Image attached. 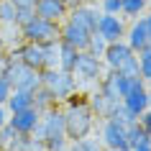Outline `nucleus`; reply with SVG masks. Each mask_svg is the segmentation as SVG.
I'll return each mask as SVG.
<instances>
[{"label":"nucleus","instance_id":"nucleus-18","mask_svg":"<svg viewBox=\"0 0 151 151\" xmlns=\"http://www.w3.org/2000/svg\"><path fill=\"white\" fill-rule=\"evenodd\" d=\"M8 151H46V143H44V138H36V136H21L18 133L13 141L5 146Z\"/></svg>","mask_w":151,"mask_h":151},{"label":"nucleus","instance_id":"nucleus-44","mask_svg":"<svg viewBox=\"0 0 151 151\" xmlns=\"http://www.w3.org/2000/svg\"><path fill=\"white\" fill-rule=\"evenodd\" d=\"M149 108H151V85H149Z\"/></svg>","mask_w":151,"mask_h":151},{"label":"nucleus","instance_id":"nucleus-22","mask_svg":"<svg viewBox=\"0 0 151 151\" xmlns=\"http://www.w3.org/2000/svg\"><path fill=\"white\" fill-rule=\"evenodd\" d=\"M69 146H72V151H103L105 149L95 133L82 136V138H74V141H69Z\"/></svg>","mask_w":151,"mask_h":151},{"label":"nucleus","instance_id":"nucleus-38","mask_svg":"<svg viewBox=\"0 0 151 151\" xmlns=\"http://www.w3.org/2000/svg\"><path fill=\"white\" fill-rule=\"evenodd\" d=\"M13 5H16V8H33L36 0H13Z\"/></svg>","mask_w":151,"mask_h":151},{"label":"nucleus","instance_id":"nucleus-2","mask_svg":"<svg viewBox=\"0 0 151 151\" xmlns=\"http://www.w3.org/2000/svg\"><path fill=\"white\" fill-rule=\"evenodd\" d=\"M33 136H36V138H44L46 151L59 149V146H64V143H69L67 128H64V108L51 105L49 110L41 113V120H39V126H36V131H33Z\"/></svg>","mask_w":151,"mask_h":151},{"label":"nucleus","instance_id":"nucleus-27","mask_svg":"<svg viewBox=\"0 0 151 151\" xmlns=\"http://www.w3.org/2000/svg\"><path fill=\"white\" fill-rule=\"evenodd\" d=\"M136 56H138V74H141V80L146 85H151V46H143Z\"/></svg>","mask_w":151,"mask_h":151},{"label":"nucleus","instance_id":"nucleus-5","mask_svg":"<svg viewBox=\"0 0 151 151\" xmlns=\"http://www.w3.org/2000/svg\"><path fill=\"white\" fill-rule=\"evenodd\" d=\"M103 72H105L103 59L92 56L90 51H77V62H74V67H72V74H74V80H77V85H80V90L97 87Z\"/></svg>","mask_w":151,"mask_h":151},{"label":"nucleus","instance_id":"nucleus-43","mask_svg":"<svg viewBox=\"0 0 151 151\" xmlns=\"http://www.w3.org/2000/svg\"><path fill=\"white\" fill-rule=\"evenodd\" d=\"M51 151H72V146H69V143H64V146H59V149H51Z\"/></svg>","mask_w":151,"mask_h":151},{"label":"nucleus","instance_id":"nucleus-29","mask_svg":"<svg viewBox=\"0 0 151 151\" xmlns=\"http://www.w3.org/2000/svg\"><path fill=\"white\" fill-rule=\"evenodd\" d=\"M44 62H46L44 67H49V69L59 67V39L44 44Z\"/></svg>","mask_w":151,"mask_h":151},{"label":"nucleus","instance_id":"nucleus-24","mask_svg":"<svg viewBox=\"0 0 151 151\" xmlns=\"http://www.w3.org/2000/svg\"><path fill=\"white\" fill-rule=\"evenodd\" d=\"M51 105H59V103H56V100H54V95H51V92H49V90L44 87V85H41V87H36V90H33V108H36V110H39V113L49 110Z\"/></svg>","mask_w":151,"mask_h":151},{"label":"nucleus","instance_id":"nucleus-25","mask_svg":"<svg viewBox=\"0 0 151 151\" xmlns=\"http://www.w3.org/2000/svg\"><path fill=\"white\" fill-rule=\"evenodd\" d=\"M74 62H77V49L69 46V44H62V41H59V69L72 72Z\"/></svg>","mask_w":151,"mask_h":151},{"label":"nucleus","instance_id":"nucleus-4","mask_svg":"<svg viewBox=\"0 0 151 151\" xmlns=\"http://www.w3.org/2000/svg\"><path fill=\"white\" fill-rule=\"evenodd\" d=\"M41 85L54 95V100L59 105H62L69 95H74V92L80 90V85H77V80H74V74L59 69V67H54V69L44 67V69H41Z\"/></svg>","mask_w":151,"mask_h":151},{"label":"nucleus","instance_id":"nucleus-26","mask_svg":"<svg viewBox=\"0 0 151 151\" xmlns=\"http://www.w3.org/2000/svg\"><path fill=\"white\" fill-rule=\"evenodd\" d=\"M126 136H128V146L133 149V146H138V143H149L151 136L146 133L141 128V123L136 120V123H131V126H126Z\"/></svg>","mask_w":151,"mask_h":151},{"label":"nucleus","instance_id":"nucleus-13","mask_svg":"<svg viewBox=\"0 0 151 151\" xmlns=\"http://www.w3.org/2000/svg\"><path fill=\"white\" fill-rule=\"evenodd\" d=\"M67 18H69L72 23H77L80 28H85V31H90V33H95L97 18H100V8H97V5H92V3L87 0V3H82V5H77V8H72Z\"/></svg>","mask_w":151,"mask_h":151},{"label":"nucleus","instance_id":"nucleus-34","mask_svg":"<svg viewBox=\"0 0 151 151\" xmlns=\"http://www.w3.org/2000/svg\"><path fill=\"white\" fill-rule=\"evenodd\" d=\"M16 136H18V133H16V128L10 126V123H5V126L0 128V141H3V146H8V143L16 138Z\"/></svg>","mask_w":151,"mask_h":151},{"label":"nucleus","instance_id":"nucleus-17","mask_svg":"<svg viewBox=\"0 0 151 151\" xmlns=\"http://www.w3.org/2000/svg\"><path fill=\"white\" fill-rule=\"evenodd\" d=\"M33 10H36V16L46 18V21H56V23H62L69 16V8L64 0H36Z\"/></svg>","mask_w":151,"mask_h":151},{"label":"nucleus","instance_id":"nucleus-47","mask_svg":"<svg viewBox=\"0 0 151 151\" xmlns=\"http://www.w3.org/2000/svg\"><path fill=\"white\" fill-rule=\"evenodd\" d=\"M103 151H118V149H103Z\"/></svg>","mask_w":151,"mask_h":151},{"label":"nucleus","instance_id":"nucleus-32","mask_svg":"<svg viewBox=\"0 0 151 151\" xmlns=\"http://www.w3.org/2000/svg\"><path fill=\"white\" fill-rule=\"evenodd\" d=\"M100 13H110V16H120V0H100Z\"/></svg>","mask_w":151,"mask_h":151},{"label":"nucleus","instance_id":"nucleus-40","mask_svg":"<svg viewBox=\"0 0 151 151\" xmlns=\"http://www.w3.org/2000/svg\"><path fill=\"white\" fill-rule=\"evenodd\" d=\"M64 3H67V8H77V5H82V3H87V0H64Z\"/></svg>","mask_w":151,"mask_h":151},{"label":"nucleus","instance_id":"nucleus-11","mask_svg":"<svg viewBox=\"0 0 151 151\" xmlns=\"http://www.w3.org/2000/svg\"><path fill=\"white\" fill-rule=\"evenodd\" d=\"M5 54L21 59L23 64H28L33 69H44V64H46L44 62V44H33V41H21L18 46H13Z\"/></svg>","mask_w":151,"mask_h":151},{"label":"nucleus","instance_id":"nucleus-30","mask_svg":"<svg viewBox=\"0 0 151 151\" xmlns=\"http://www.w3.org/2000/svg\"><path fill=\"white\" fill-rule=\"evenodd\" d=\"M105 49H108V41H105L100 33H92V36H90V41H87V49H85V51H90V54L97 56V59H103Z\"/></svg>","mask_w":151,"mask_h":151},{"label":"nucleus","instance_id":"nucleus-28","mask_svg":"<svg viewBox=\"0 0 151 151\" xmlns=\"http://www.w3.org/2000/svg\"><path fill=\"white\" fill-rule=\"evenodd\" d=\"M16 13L18 8L13 5V0H0V28L16 26Z\"/></svg>","mask_w":151,"mask_h":151},{"label":"nucleus","instance_id":"nucleus-20","mask_svg":"<svg viewBox=\"0 0 151 151\" xmlns=\"http://www.w3.org/2000/svg\"><path fill=\"white\" fill-rule=\"evenodd\" d=\"M87 97H90V108H92V113H95L97 115V120L100 118H108V113H110V100H108V97L103 95V92H100V90H92V92H87Z\"/></svg>","mask_w":151,"mask_h":151},{"label":"nucleus","instance_id":"nucleus-48","mask_svg":"<svg viewBox=\"0 0 151 151\" xmlns=\"http://www.w3.org/2000/svg\"><path fill=\"white\" fill-rule=\"evenodd\" d=\"M3 149H5V146H3V141H0V151H3Z\"/></svg>","mask_w":151,"mask_h":151},{"label":"nucleus","instance_id":"nucleus-12","mask_svg":"<svg viewBox=\"0 0 151 151\" xmlns=\"http://www.w3.org/2000/svg\"><path fill=\"white\" fill-rule=\"evenodd\" d=\"M90 36H92L90 31L80 28L77 23H72L69 18H64L62 23H59V41H62V44H69V46H74L77 51H85V49H87Z\"/></svg>","mask_w":151,"mask_h":151},{"label":"nucleus","instance_id":"nucleus-19","mask_svg":"<svg viewBox=\"0 0 151 151\" xmlns=\"http://www.w3.org/2000/svg\"><path fill=\"white\" fill-rule=\"evenodd\" d=\"M31 105H33V92H28V90H13L8 103H5V108L10 113H16V110H23V108H31Z\"/></svg>","mask_w":151,"mask_h":151},{"label":"nucleus","instance_id":"nucleus-33","mask_svg":"<svg viewBox=\"0 0 151 151\" xmlns=\"http://www.w3.org/2000/svg\"><path fill=\"white\" fill-rule=\"evenodd\" d=\"M10 92H13V85L8 82V77H5V74L0 72V105H5V103H8Z\"/></svg>","mask_w":151,"mask_h":151},{"label":"nucleus","instance_id":"nucleus-6","mask_svg":"<svg viewBox=\"0 0 151 151\" xmlns=\"http://www.w3.org/2000/svg\"><path fill=\"white\" fill-rule=\"evenodd\" d=\"M18 33L23 41H33V44H46V41L59 39V23L56 21H46L41 16L28 18L26 23L18 26Z\"/></svg>","mask_w":151,"mask_h":151},{"label":"nucleus","instance_id":"nucleus-41","mask_svg":"<svg viewBox=\"0 0 151 151\" xmlns=\"http://www.w3.org/2000/svg\"><path fill=\"white\" fill-rule=\"evenodd\" d=\"M131 151H151V141L149 143H138V146H133Z\"/></svg>","mask_w":151,"mask_h":151},{"label":"nucleus","instance_id":"nucleus-23","mask_svg":"<svg viewBox=\"0 0 151 151\" xmlns=\"http://www.w3.org/2000/svg\"><path fill=\"white\" fill-rule=\"evenodd\" d=\"M149 10L146 0H120V16L123 18H138Z\"/></svg>","mask_w":151,"mask_h":151},{"label":"nucleus","instance_id":"nucleus-42","mask_svg":"<svg viewBox=\"0 0 151 151\" xmlns=\"http://www.w3.org/2000/svg\"><path fill=\"white\" fill-rule=\"evenodd\" d=\"M5 59H8V54H5V51L0 49V72H3V67H5Z\"/></svg>","mask_w":151,"mask_h":151},{"label":"nucleus","instance_id":"nucleus-9","mask_svg":"<svg viewBox=\"0 0 151 151\" xmlns=\"http://www.w3.org/2000/svg\"><path fill=\"white\" fill-rule=\"evenodd\" d=\"M120 103L126 105L128 110H133L136 115H141L149 108V85L141 77H131V87H128L126 95L120 97Z\"/></svg>","mask_w":151,"mask_h":151},{"label":"nucleus","instance_id":"nucleus-10","mask_svg":"<svg viewBox=\"0 0 151 151\" xmlns=\"http://www.w3.org/2000/svg\"><path fill=\"white\" fill-rule=\"evenodd\" d=\"M126 28H128V23H126V18H123V16L100 13L95 33H100V36L110 44V41H120V39H123V36H126Z\"/></svg>","mask_w":151,"mask_h":151},{"label":"nucleus","instance_id":"nucleus-8","mask_svg":"<svg viewBox=\"0 0 151 151\" xmlns=\"http://www.w3.org/2000/svg\"><path fill=\"white\" fill-rule=\"evenodd\" d=\"M128 87H131V77H126V74H120V72H115V69H105L103 77H100V82H97V90H100L110 103H118L120 97L128 92Z\"/></svg>","mask_w":151,"mask_h":151},{"label":"nucleus","instance_id":"nucleus-39","mask_svg":"<svg viewBox=\"0 0 151 151\" xmlns=\"http://www.w3.org/2000/svg\"><path fill=\"white\" fill-rule=\"evenodd\" d=\"M143 21H146V31H149V46H151V10L143 13Z\"/></svg>","mask_w":151,"mask_h":151},{"label":"nucleus","instance_id":"nucleus-7","mask_svg":"<svg viewBox=\"0 0 151 151\" xmlns=\"http://www.w3.org/2000/svg\"><path fill=\"white\" fill-rule=\"evenodd\" d=\"M97 138L105 149H118V151H131L128 146L126 126L113 118H100V128H97Z\"/></svg>","mask_w":151,"mask_h":151},{"label":"nucleus","instance_id":"nucleus-37","mask_svg":"<svg viewBox=\"0 0 151 151\" xmlns=\"http://www.w3.org/2000/svg\"><path fill=\"white\" fill-rule=\"evenodd\" d=\"M8 118H10V110L5 108V105H0V128L8 123Z\"/></svg>","mask_w":151,"mask_h":151},{"label":"nucleus","instance_id":"nucleus-21","mask_svg":"<svg viewBox=\"0 0 151 151\" xmlns=\"http://www.w3.org/2000/svg\"><path fill=\"white\" fill-rule=\"evenodd\" d=\"M108 118L118 120V123H123V126H131V123H136V120H138V115H136L133 110H128L126 105L118 100V103H113V105H110V113H108Z\"/></svg>","mask_w":151,"mask_h":151},{"label":"nucleus","instance_id":"nucleus-45","mask_svg":"<svg viewBox=\"0 0 151 151\" xmlns=\"http://www.w3.org/2000/svg\"><path fill=\"white\" fill-rule=\"evenodd\" d=\"M0 49H3V28H0Z\"/></svg>","mask_w":151,"mask_h":151},{"label":"nucleus","instance_id":"nucleus-49","mask_svg":"<svg viewBox=\"0 0 151 151\" xmlns=\"http://www.w3.org/2000/svg\"><path fill=\"white\" fill-rule=\"evenodd\" d=\"M3 151H8V149H3Z\"/></svg>","mask_w":151,"mask_h":151},{"label":"nucleus","instance_id":"nucleus-14","mask_svg":"<svg viewBox=\"0 0 151 151\" xmlns=\"http://www.w3.org/2000/svg\"><path fill=\"white\" fill-rule=\"evenodd\" d=\"M39 120H41V113L31 105V108H23V110L10 113L8 123L16 128V133H21V136H31L33 131H36V126H39Z\"/></svg>","mask_w":151,"mask_h":151},{"label":"nucleus","instance_id":"nucleus-3","mask_svg":"<svg viewBox=\"0 0 151 151\" xmlns=\"http://www.w3.org/2000/svg\"><path fill=\"white\" fill-rule=\"evenodd\" d=\"M3 74L8 77L13 90H28V92H33L36 87H41V69H33V67L23 64L21 59H16V56H10V54L5 59Z\"/></svg>","mask_w":151,"mask_h":151},{"label":"nucleus","instance_id":"nucleus-46","mask_svg":"<svg viewBox=\"0 0 151 151\" xmlns=\"http://www.w3.org/2000/svg\"><path fill=\"white\" fill-rule=\"evenodd\" d=\"M146 5H149V10H151V0H146Z\"/></svg>","mask_w":151,"mask_h":151},{"label":"nucleus","instance_id":"nucleus-35","mask_svg":"<svg viewBox=\"0 0 151 151\" xmlns=\"http://www.w3.org/2000/svg\"><path fill=\"white\" fill-rule=\"evenodd\" d=\"M33 16H36V10H33V8H18V13H16V26L26 23V21L33 18Z\"/></svg>","mask_w":151,"mask_h":151},{"label":"nucleus","instance_id":"nucleus-16","mask_svg":"<svg viewBox=\"0 0 151 151\" xmlns=\"http://www.w3.org/2000/svg\"><path fill=\"white\" fill-rule=\"evenodd\" d=\"M131 54H136V51L128 46L123 39H120V41H110V44H108V49H105V54H103L105 69H120V64L126 62Z\"/></svg>","mask_w":151,"mask_h":151},{"label":"nucleus","instance_id":"nucleus-31","mask_svg":"<svg viewBox=\"0 0 151 151\" xmlns=\"http://www.w3.org/2000/svg\"><path fill=\"white\" fill-rule=\"evenodd\" d=\"M115 72L126 74V77H141V74H138V56H136V54H131V56L126 59V62L120 64V69H115Z\"/></svg>","mask_w":151,"mask_h":151},{"label":"nucleus","instance_id":"nucleus-1","mask_svg":"<svg viewBox=\"0 0 151 151\" xmlns=\"http://www.w3.org/2000/svg\"><path fill=\"white\" fill-rule=\"evenodd\" d=\"M62 108H64V128H67V138L69 141L95 133L97 115L90 108V97L85 90H77L74 95H69L62 103Z\"/></svg>","mask_w":151,"mask_h":151},{"label":"nucleus","instance_id":"nucleus-15","mask_svg":"<svg viewBox=\"0 0 151 151\" xmlns=\"http://www.w3.org/2000/svg\"><path fill=\"white\" fill-rule=\"evenodd\" d=\"M123 41L133 49L136 54H138L143 46H149V31H146V21H143V16L131 18V23H128V28H126Z\"/></svg>","mask_w":151,"mask_h":151},{"label":"nucleus","instance_id":"nucleus-36","mask_svg":"<svg viewBox=\"0 0 151 151\" xmlns=\"http://www.w3.org/2000/svg\"><path fill=\"white\" fill-rule=\"evenodd\" d=\"M138 123H141V128L151 136V108H146V110H143L141 115H138Z\"/></svg>","mask_w":151,"mask_h":151}]
</instances>
